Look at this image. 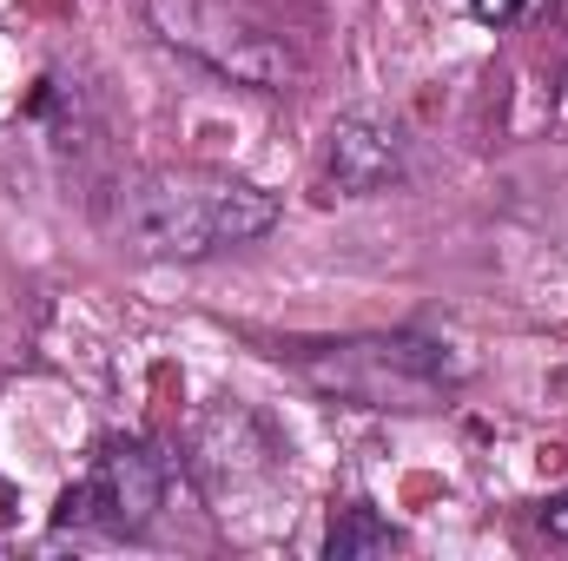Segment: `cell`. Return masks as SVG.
<instances>
[{
	"mask_svg": "<svg viewBox=\"0 0 568 561\" xmlns=\"http://www.w3.org/2000/svg\"><path fill=\"white\" fill-rule=\"evenodd\" d=\"M278 225V192L219 165H145L106 192V232L120 252L159 265H199L258 245Z\"/></svg>",
	"mask_w": 568,
	"mask_h": 561,
	"instance_id": "obj_1",
	"label": "cell"
},
{
	"mask_svg": "<svg viewBox=\"0 0 568 561\" xmlns=\"http://www.w3.org/2000/svg\"><path fill=\"white\" fill-rule=\"evenodd\" d=\"M140 13L172 53L199 60L205 73H219L232 86L291 93L297 73H304L291 33L258 0H140Z\"/></svg>",
	"mask_w": 568,
	"mask_h": 561,
	"instance_id": "obj_2",
	"label": "cell"
},
{
	"mask_svg": "<svg viewBox=\"0 0 568 561\" xmlns=\"http://www.w3.org/2000/svg\"><path fill=\"white\" fill-rule=\"evenodd\" d=\"M297 377L357 410H436L463 384V364L449 357V344L397 330V337H351V344L304 350Z\"/></svg>",
	"mask_w": 568,
	"mask_h": 561,
	"instance_id": "obj_3",
	"label": "cell"
},
{
	"mask_svg": "<svg viewBox=\"0 0 568 561\" xmlns=\"http://www.w3.org/2000/svg\"><path fill=\"white\" fill-rule=\"evenodd\" d=\"M165 509V462L145 442H100L93 462L60 489L53 522L80 536H140Z\"/></svg>",
	"mask_w": 568,
	"mask_h": 561,
	"instance_id": "obj_4",
	"label": "cell"
},
{
	"mask_svg": "<svg viewBox=\"0 0 568 561\" xmlns=\"http://www.w3.org/2000/svg\"><path fill=\"white\" fill-rule=\"evenodd\" d=\"M324 178L344 192V198H371V192H390L404 178V133L390 120H371V113H344L324 140Z\"/></svg>",
	"mask_w": 568,
	"mask_h": 561,
	"instance_id": "obj_5",
	"label": "cell"
},
{
	"mask_svg": "<svg viewBox=\"0 0 568 561\" xmlns=\"http://www.w3.org/2000/svg\"><path fill=\"white\" fill-rule=\"evenodd\" d=\"M390 549H404V536L377 509H364V502L337 509V522L324 529V555L331 561H364V555H390Z\"/></svg>",
	"mask_w": 568,
	"mask_h": 561,
	"instance_id": "obj_6",
	"label": "cell"
},
{
	"mask_svg": "<svg viewBox=\"0 0 568 561\" xmlns=\"http://www.w3.org/2000/svg\"><path fill=\"white\" fill-rule=\"evenodd\" d=\"M542 0H469V13L483 20V27H516V20H529Z\"/></svg>",
	"mask_w": 568,
	"mask_h": 561,
	"instance_id": "obj_7",
	"label": "cell"
},
{
	"mask_svg": "<svg viewBox=\"0 0 568 561\" xmlns=\"http://www.w3.org/2000/svg\"><path fill=\"white\" fill-rule=\"evenodd\" d=\"M536 529H542L549 542H562V549H568V489H562V496H549V502L536 509Z\"/></svg>",
	"mask_w": 568,
	"mask_h": 561,
	"instance_id": "obj_8",
	"label": "cell"
}]
</instances>
